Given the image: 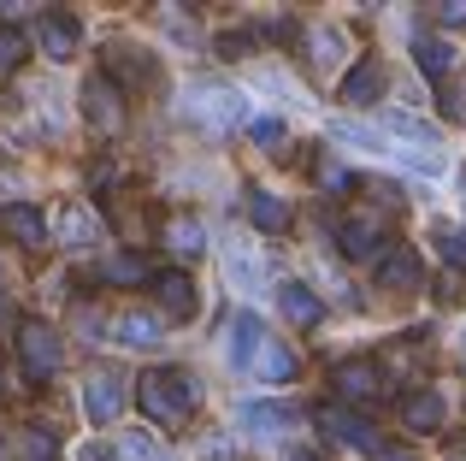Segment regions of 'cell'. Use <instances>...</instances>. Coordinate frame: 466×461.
Returning a JSON list of instances; mask_svg holds the SVG:
<instances>
[{
	"mask_svg": "<svg viewBox=\"0 0 466 461\" xmlns=\"http://www.w3.org/2000/svg\"><path fill=\"white\" fill-rule=\"evenodd\" d=\"M137 403H142V415H148L154 426H189L195 403H201V384H195V373H183V367H154V373H142Z\"/></svg>",
	"mask_w": 466,
	"mask_h": 461,
	"instance_id": "1",
	"label": "cell"
},
{
	"mask_svg": "<svg viewBox=\"0 0 466 461\" xmlns=\"http://www.w3.org/2000/svg\"><path fill=\"white\" fill-rule=\"evenodd\" d=\"M319 426H325L337 444L360 450V456H384V438H378V426L366 415H349V408H319Z\"/></svg>",
	"mask_w": 466,
	"mask_h": 461,
	"instance_id": "2",
	"label": "cell"
},
{
	"mask_svg": "<svg viewBox=\"0 0 466 461\" xmlns=\"http://www.w3.org/2000/svg\"><path fill=\"white\" fill-rule=\"evenodd\" d=\"M337 249L349 254V261H372V254L384 249V213H366V208H354L349 220L337 225Z\"/></svg>",
	"mask_w": 466,
	"mask_h": 461,
	"instance_id": "3",
	"label": "cell"
},
{
	"mask_svg": "<svg viewBox=\"0 0 466 461\" xmlns=\"http://www.w3.org/2000/svg\"><path fill=\"white\" fill-rule=\"evenodd\" d=\"M18 355H24V367H30V379H47V373L59 367V337H54V325L24 320L18 325Z\"/></svg>",
	"mask_w": 466,
	"mask_h": 461,
	"instance_id": "4",
	"label": "cell"
},
{
	"mask_svg": "<svg viewBox=\"0 0 466 461\" xmlns=\"http://www.w3.org/2000/svg\"><path fill=\"white\" fill-rule=\"evenodd\" d=\"M101 59H106V71H101V77L113 83V89H137V83H148V77H154V59L142 54L137 42H113Z\"/></svg>",
	"mask_w": 466,
	"mask_h": 461,
	"instance_id": "5",
	"label": "cell"
},
{
	"mask_svg": "<svg viewBox=\"0 0 466 461\" xmlns=\"http://www.w3.org/2000/svg\"><path fill=\"white\" fill-rule=\"evenodd\" d=\"M154 284V302L171 313V320H195V308H201V296H195V278L189 272H177V266H166V272H154L148 278Z\"/></svg>",
	"mask_w": 466,
	"mask_h": 461,
	"instance_id": "6",
	"label": "cell"
},
{
	"mask_svg": "<svg viewBox=\"0 0 466 461\" xmlns=\"http://www.w3.org/2000/svg\"><path fill=\"white\" fill-rule=\"evenodd\" d=\"M83 408H89L95 426H113V420L125 415V379H118V373H89V384H83Z\"/></svg>",
	"mask_w": 466,
	"mask_h": 461,
	"instance_id": "7",
	"label": "cell"
},
{
	"mask_svg": "<svg viewBox=\"0 0 466 461\" xmlns=\"http://www.w3.org/2000/svg\"><path fill=\"white\" fill-rule=\"evenodd\" d=\"M83 118H89L101 137H118V125H125V107H118V89L106 77H89L83 83Z\"/></svg>",
	"mask_w": 466,
	"mask_h": 461,
	"instance_id": "8",
	"label": "cell"
},
{
	"mask_svg": "<svg viewBox=\"0 0 466 461\" xmlns=\"http://www.w3.org/2000/svg\"><path fill=\"white\" fill-rule=\"evenodd\" d=\"M189 113L201 118V125L225 130V125L242 118V95H230V89H189Z\"/></svg>",
	"mask_w": 466,
	"mask_h": 461,
	"instance_id": "9",
	"label": "cell"
},
{
	"mask_svg": "<svg viewBox=\"0 0 466 461\" xmlns=\"http://www.w3.org/2000/svg\"><path fill=\"white\" fill-rule=\"evenodd\" d=\"M337 391L349 396V403H372V396H384V373H378L372 361H342L337 367Z\"/></svg>",
	"mask_w": 466,
	"mask_h": 461,
	"instance_id": "10",
	"label": "cell"
},
{
	"mask_svg": "<svg viewBox=\"0 0 466 461\" xmlns=\"http://www.w3.org/2000/svg\"><path fill=\"white\" fill-rule=\"evenodd\" d=\"M401 426L408 432H443V396L437 391H413V396H401Z\"/></svg>",
	"mask_w": 466,
	"mask_h": 461,
	"instance_id": "11",
	"label": "cell"
},
{
	"mask_svg": "<svg viewBox=\"0 0 466 461\" xmlns=\"http://www.w3.org/2000/svg\"><path fill=\"white\" fill-rule=\"evenodd\" d=\"M260 343H266L260 313H237V320H230V367H242V373H248V361L260 355Z\"/></svg>",
	"mask_w": 466,
	"mask_h": 461,
	"instance_id": "12",
	"label": "cell"
},
{
	"mask_svg": "<svg viewBox=\"0 0 466 461\" xmlns=\"http://www.w3.org/2000/svg\"><path fill=\"white\" fill-rule=\"evenodd\" d=\"M248 373H254L260 384H289V379H296V355H289L284 343H272V337H266L260 355L248 361Z\"/></svg>",
	"mask_w": 466,
	"mask_h": 461,
	"instance_id": "13",
	"label": "cell"
},
{
	"mask_svg": "<svg viewBox=\"0 0 466 461\" xmlns=\"http://www.w3.org/2000/svg\"><path fill=\"white\" fill-rule=\"evenodd\" d=\"M0 230L6 237H18L24 249H35V242H47V220L35 208H24V201H12V208H0Z\"/></svg>",
	"mask_w": 466,
	"mask_h": 461,
	"instance_id": "14",
	"label": "cell"
},
{
	"mask_svg": "<svg viewBox=\"0 0 466 461\" xmlns=\"http://www.w3.org/2000/svg\"><path fill=\"white\" fill-rule=\"evenodd\" d=\"M378 89H384V66H378V59H360V66L342 77V101L349 107H372Z\"/></svg>",
	"mask_w": 466,
	"mask_h": 461,
	"instance_id": "15",
	"label": "cell"
},
{
	"mask_svg": "<svg viewBox=\"0 0 466 461\" xmlns=\"http://www.w3.org/2000/svg\"><path fill=\"white\" fill-rule=\"evenodd\" d=\"M378 284H390V290H413L420 284V254L401 242V249H390L384 261H378Z\"/></svg>",
	"mask_w": 466,
	"mask_h": 461,
	"instance_id": "16",
	"label": "cell"
},
{
	"mask_svg": "<svg viewBox=\"0 0 466 461\" xmlns=\"http://www.w3.org/2000/svg\"><path fill=\"white\" fill-rule=\"evenodd\" d=\"M42 54L47 59H71V54H77V18L47 12V18H42Z\"/></svg>",
	"mask_w": 466,
	"mask_h": 461,
	"instance_id": "17",
	"label": "cell"
},
{
	"mask_svg": "<svg viewBox=\"0 0 466 461\" xmlns=\"http://www.w3.org/2000/svg\"><path fill=\"white\" fill-rule=\"evenodd\" d=\"M237 420H242L248 432H260V438H272V432L296 426V415H289L284 403H242V408H237Z\"/></svg>",
	"mask_w": 466,
	"mask_h": 461,
	"instance_id": "18",
	"label": "cell"
},
{
	"mask_svg": "<svg viewBox=\"0 0 466 461\" xmlns=\"http://www.w3.org/2000/svg\"><path fill=\"white\" fill-rule=\"evenodd\" d=\"M278 302H284V320H296V325H319V320H325V302H319L308 284H278Z\"/></svg>",
	"mask_w": 466,
	"mask_h": 461,
	"instance_id": "19",
	"label": "cell"
},
{
	"mask_svg": "<svg viewBox=\"0 0 466 461\" xmlns=\"http://www.w3.org/2000/svg\"><path fill=\"white\" fill-rule=\"evenodd\" d=\"M248 220L266 230V237H278V230L289 225V208L272 196V190H248Z\"/></svg>",
	"mask_w": 466,
	"mask_h": 461,
	"instance_id": "20",
	"label": "cell"
},
{
	"mask_svg": "<svg viewBox=\"0 0 466 461\" xmlns=\"http://www.w3.org/2000/svg\"><path fill=\"white\" fill-rule=\"evenodd\" d=\"M159 320L154 313H125V320H118V343L125 349H159Z\"/></svg>",
	"mask_w": 466,
	"mask_h": 461,
	"instance_id": "21",
	"label": "cell"
},
{
	"mask_svg": "<svg viewBox=\"0 0 466 461\" xmlns=\"http://www.w3.org/2000/svg\"><path fill=\"white\" fill-rule=\"evenodd\" d=\"M413 59H420V71H425V77H437V83H443V77H449V66H455V47H449V42H437V36H420V42H413Z\"/></svg>",
	"mask_w": 466,
	"mask_h": 461,
	"instance_id": "22",
	"label": "cell"
},
{
	"mask_svg": "<svg viewBox=\"0 0 466 461\" xmlns=\"http://www.w3.org/2000/svg\"><path fill=\"white\" fill-rule=\"evenodd\" d=\"M59 242H95V220H89V208H83V201H66V208H59Z\"/></svg>",
	"mask_w": 466,
	"mask_h": 461,
	"instance_id": "23",
	"label": "cell"
},
{
	"mask_svg": "<svg viewBox=\"0 0 466 461\" xmlns=\"http://www.w3.org/2000/svg\"><path fill=\"white\" fill-rule=\"evenodd\" d=\"M101 278H106V284H142V278H148V266H142V254H106V261H101Z\"/></svg>",
	"mask_w": 466,
	"mask_h": 461,
	"instance_id": "24",
	"label": "cell"
},
{
	"mask_svg": "<svg viewBox=\"0 0 466 461\" xmlns=\"http://www.w3.org/2000/svg\"><path fill=\"white\" fill-rule=\"evenodd\" d=\"M24 54H30V42H24V30H12V24H0V77H12V71L24 66Z\"/></svg>",
	"mask_w": 466,
	"mask_h": 461,
	"instance_id": "25",
	"label": "cell"
},
{
	"mask_svg": "<svg viewBox=\"0 0 466 461\" xmlns=\"http://www.w3.org/2000/svg\"><path fill=\"white\" fill-rule=\"evenodd\" d=\"M166 242H171L177 254H201V249H207V237H201V225H195V220H171V225H166Z\"/></svg>",
	"mask_w": 466,
	"mask_h": 461,
	"instance_id": "26",
	"label": "cell"
},
{
	"mask_svg": "<svg viewBox=\"0 0 466 461\" xmlns=\"http://www.w3.org/2000/svg\"><path fill=\"white\" fill-rule=\"evenodd\" d=\"M230 278H237L242 290H254V284H260V254H248V249H230Z\"/></svg>",
	"mask_w": 466,
	"mask_h": 461,
	"instance_id": "27",
	"label": "cell"
},
{
	"mask_svg": "<svg viewBox=\"0 0 466 461\" xmlns=\"http://www.w3.org/2000/svg\"><path fill=\"white\" fill-rule=\"evenodd\" d=\"M125 461H171V456L159 450L148 432H130V438H125Z\"/></svg>",
	"mask_w": 466,
	"mask_h": 461,
	"instance_id": "28",
	"label": "cell"
},
{
	"mask_svg": "<svg viewBox=\"0 0 466 461\" xmlns=\"http://www.w3.org/2000/svg\"><path fill=\"white\" fill-rule=\"evenodd\" d=\"M254 142H260L266 154H278V149H284V142H289V130L278 125V118H254Z\"/></svg>",
	"mask_w": 466,
	"mask_h": 461,
	"instance_id": "29",
	"label": "cell"
},
{
	"mask_svg": "<svg viewBox=\"0 0 466 461\" xmlns=\"http://www.w3.org/2000/svg\"><path fill=\"white\" fill-rule=\"evenodd\" d=\"M437 249H443L449 261H461V254H466V230H455V225H437Z\"/></svg>",
	"mask_w": 466,
	"mask_h": 461,
	"instance_id": "30",
	"label": "cell"
},
{
	"mask_svg": "<svg viewBox=\"0 0 466 461\" xmlns=\"http://www.w3.org/2000/svg\"><path fill=\"white\" fill-rule=\"evenodd\" d=\"M242 54H248V36H242V30L218 36V59H242Z\"/></svg>",
	"mask_w": 466,
	"mask_h": 461,
	"instance_id": "31",
	"label": "cell"
},
{
	"mask_svg": "<svg viewBox=\"0 0 466 461\" xmlns=\"http://www.w3.org/2000/svg\"><path fill=\"white\" fill-rule=\"evenodd\" d=\"M313 42H319V47H313V54H319V59H325V66H330V59H337V47H342V42H337V30H319V36H313Z\"/></svg>",
	"mask_w": 466,
	"mask_h": 461,
	"instance_id": "32",
	"label": "cell"
},
{
	"mask_svg": "<svg viewBox=\"0 0 466 461\" xmlns=\"http://www.w3.org/2000/svg\"><path fill=\"white\" fill-rule=\"evenodd\" d=\"M461 296H466V284H461V278H455V272H449V278H443V284H437V302H461Z\"/></svg>",
	"mask_w": 466,
	"mask_h": 461,
	"instance_id": "33",
	"label": "cell"
},
{
	"mask_svg": "<svg viewBox=\"0 0 466 461\" xmlns=\"http://www.w3.org/2000/svg\"><path fill=\"white\" fill-rule=\"evenodd\" d=\"M30 461H54V438H42V432H35V438H30Z\"/></svg>",
	"mask_w": 466,
	"mask_h": 461,
	"instance_id": "34",
	"label": "cell"
},
{
	"mask_svg": "<svg viewBox=\"0 0 466 461\" xmlns=\"http://www.w3.org/2000/svg\"><path fill=\"white\" fill-rule=\"evenodd\" d=\"M443 24H466V0H455V6H443Z\"/></svg>",
	"mask_w": 466,
	"mask_h": 461,
	"instance_id": "35",
	"label": "cell"
}]
</instances>
